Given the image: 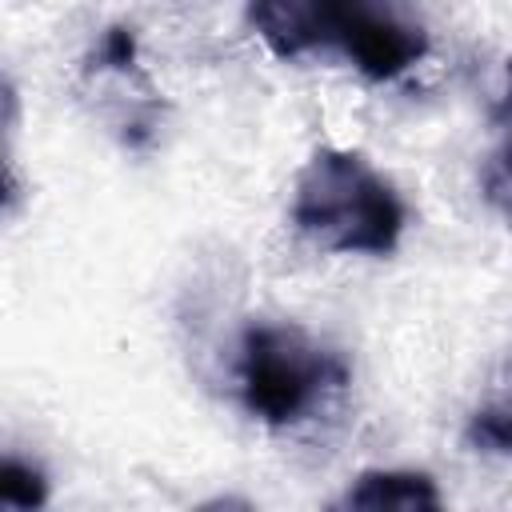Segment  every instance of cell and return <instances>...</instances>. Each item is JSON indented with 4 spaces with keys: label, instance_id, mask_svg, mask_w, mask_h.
<instances>
[{
    "label": "cell",
    "instance_id": "obj_2",
    "mask_svg": "<svg viewBox=\"0 0 512 512\" xmlns=\"http://www.w3.org/2000/svg\"><path fill=\"white\" fill-rule=\"evenodd\" d=\"M348 384L340 352L288 320H252L236 344V392L252 420L268 428L300 424L328 392Z\"/></svg>",
    "mask_w": 512,
    "mask_h": 512
},
{
    "label": "cell",
    "instance_id": "obj_5",
    "mask_svg": "<svg viewBox=\"0 0 512 512\" xmlns=\"http://www.w3.org/2000/svg\"><path fill=\"white\" fill-rule=\"evenodd\" d=\"M248 24L280 60H296L320 48L312 0H248Z\"/></svg>",
    "mask_w": 512,
    "mask_h": 512
},
{
    "label": "cell",
    "instance_id": "obj_4",
    "mask_svg": "<svg viewBox=\"0 0 512 512\" xmlns=\"http://www.w3.org/2000/svg\"><path fill=\"white\" fill-rule=\"evenodd\" d=\"M336 508H368V512H436L440 492L428 472L408 468H372L360 472L356 484L336 500Z\"/></svg>",
    "mask_w": 512,
    "mask_h": 512
},
{
    "label": "cell",
    "instance_id": "obj_9",
    "mask_svg": "<svg viewBox=\"0 0 512 512\" xmlns=\"http://www.w3.org/2000/svg\"><path fill=\"white\" fill-rule=\"evenodd\" d=\"M480 192L512 224V136H504L500 148L488 156V164L480 172Z\"/></svg>",
    "mask_w": 512,
    "mask_h": 512
},
{
    "label": "cell",
    "instance_id": "obj_3",
    "mask_svg": "<svg viewBox=\"0 0 512 512\" xmlns=\"http://www.w3.org/2000/svg\"><path fill=\"white\" fill-rule=\"evenodd\" d=\"M320 44H332L360 76L396 80L416 68L432 40L416 0H312Z\"/></svg>",
    "mask_w": 512,
    "mask_h": 512
},
{
    "label": "cell",
    "instance_id": "obj_7",
    "mask_svg": "<svg viewBox=\"0 0 512 512\" xmlns=\"http://www.w3.org/2000/svg\"><path fill=\"white\" fill-rule=\"evenodd\" d=\"M0 504L8 508H40L48 504V480L36 464L20 456H4L0 464Z\"/></svg>",
    "mask_w": 512,
    "mask_h": 512
},
{
    "label": "cell",
    "instance_id": "obj_10",
    "mask_svg": "<svg viewBox=\"0 0 512 512\" xmlns=\"http://www.w3.org/2000/svg\"><path fill=\"white\" fill-rule=\"evenodd\" d=\"M488 120H492V128H496L500 136H512V56H508V64H504V92L496 96Z\"/></svg>",
    "mask_w": 512,
    "mask_h": 512
},
{
    "label": "cell",
    "instance_id": "obj_8",
    "mask_svg": "<svg viewBox=\"0 0 512 512\" xmlns=\"http://www.w3.org/2000/svg\"><path fill=\"white\" fill-rule=\"evenodd\" d=\"M88 72H136V32L128 24H108L88 56Z\"/></svg>",
    "mask_w": 512,
    "mask_h": 512
},
{
    "label": "cell",
    "instance_id": "obj_6",
    "mask_svg": "<svg viewBox=\"0 0 512 512\" xmlns=\"http://www.w3.org/2000/svg\"><path fill=\"white\" fill-rule=\"evenodd\" d=\"M464 444L492 456H512V396H496L472 408L464 424Z\"/></svg>",
    "mask_w": 512,
    "mask_h": 512
},
{
    "label": "cell",
    "instance_id": "obj_1",
    "mask_svg": "<svg viewBox=\"0 0 512 512\" xmlns=\"http://www.w3.org/2000/svg\"><path fill=\"white\" fill-rule=\"evenodd\" d=\"M292 224L324 252L388 256L408 212L400 192L352 148H316L296 172Z\"/></svg>",
    "mask_w": 512,
    "mask_h": 512
}]
</instances>
